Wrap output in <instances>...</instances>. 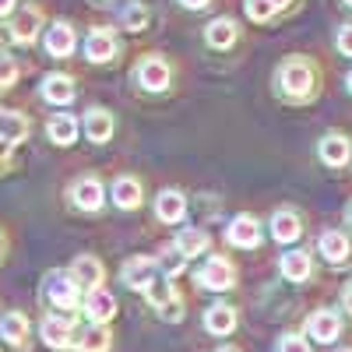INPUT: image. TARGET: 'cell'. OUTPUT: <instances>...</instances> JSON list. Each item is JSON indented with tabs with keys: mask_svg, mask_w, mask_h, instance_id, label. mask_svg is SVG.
I'll list each match as a JSON object with an SVG mask.
<instances>
[{
	"mask_svg": "<svg viewBox=\"0 0 352 352\" xmlns=\"http://www.w3.org/2000/svg\"><path fill=\"white\" fill-rule=\"evenodd\" d=\"M320 81H324V71H320V64L314 56L289 53L272 71V92L278 102L303 109V106H314L320 99Z\"/></svg>",
	"mask_w": 352,
	"mask_h": 352,
	"instance_id": "6da1fadb",
	"label": "cell"
},
{
	"mask_svg": "<svg viewBox=\"0 0 352 352\" xmlns=\"http://www.w3.org/2000/svg\"><path fill=\"white\" fill-rule=\"evenodd\" d=\"M39 296L50 307V314H74L85 303V289L78 285V278L71 275V268H53V272L43 275Z\"/></svg>",
	"mask_w": 352,
	"mask_h": 352,
	"instance_id": "7a4b0ae2",
	"label": "cell"
},
{
	"mask_svg": "<svg viewBox=\"0 0 352 352\" xmlns=\"http://www.w3.org/2000/svg\"><path fill=\"white\" fill-rule=\"evenodd\" d=\"M131 81L144 96H166L173 88V60L166 53H141L131 67Z\"/></svg>",
	"mask_w": 352,
	"mask_h": 352,
	"instance_id": "3957f363",
	"label": "cell"
},
{
	"mask_svg": "<svg viewBox=\"0 0 352 352\" xmlns=\"http://www.w3.org/2000/svg\"><path fill=\"white\" fill-rule=\"evenodd\" d=\"M106 201H109V190L96 173H81L67 184V204L81 215H99L106 208Z\"/></svg>",
	"mask_w": 352,
	"mask_h": 352,
	"instance_id": "277c9868",
	"label": "cell"
},
{
	"mask_svg": "<svg viewBox=\"0 0 352 352\" xmlns=\"http://www.w3.org/2000/svg\"><path fill=\"white\" fill-rule=\"evenodd\" d=\"M144 300H148V307H152L162 320H169V324L184 320V296H180V289H176V278H169V275L159 272V275L148 282V289H144Z\"/></svg>",
	"mask_w": 352,
	"mask_h": 352,
	"instance_id": "5b68a950",
	"label": "cell"
},
{
	"mask_svg": "<svg viewBox=\"0 0 352 352\" xmlns=\"http://www.w3.org/2000/svg\"><path fill=\"white\" fill-rule=\"evenodd\" d=\"M81 53H85L88 64L106 67V64H113L116 56L124 53V43H120V36H116V28L96 25V28H88V36H85V43H81Z\"/></svg>",
	"mask_w": 352,
	"mask_h": 352,
	"instance_id": "8992f818",
	"label": "cell"
},
{
	"mask_svg": "<svg viewBox=\"0 0 352 352\" xmlns=\"http://www.w3.org/2000/svg\"><path fill=\"white\" fill-rule=\"evenodd\" d=\"M43 32H46V11H43V4H21L14 11V18L8 21V39L14 46H36Z\"/></svg>",
	"mask_w": 352,
	"mask_h": 352,
	"instance_id": "52a82bcc",
	"label": "cell"
},
{
	"mask_svg": "<svg viewBox=\"0 0 352 352\" xmlns=\"http://www.w3.org/2000/svg\"><path fill=\"white\" fill-rule=\"evenodd\" d=\"M197 285L201 289H208V292H229L232 285H236L240 272H236V264H232L226 254H208L201 261V268L194 272Z\"/></svg>",
	"mask_w": 352,
	"mask_h": 352,
	"instance_id": "ba28073f",
	"label": "cell"
},
{
	"mask_svg": "<svg viewBox=\"0 0 352 352\" xmlns=\"http://www.w3.org/2000/svg\"><path fill=\"white\" fill-rule=\"evenodd\" d=\"M268 232H272V240L278 247H296L303 240V232H307V222H303V212L300 208H292V204H282V208L272 212L268 219Z\"/></svg>",
	"mask_w": 352,
	"mask_h": 352,
	"instance_id": "9c48e42d",
	"label": "cell"
},
{
	"mask_svg": "<svg viewBox=\"0 0 352 352\" xmlns=\"http://www.w3.org/2000/svg\"><path fill=\"white\" fill-rule=\"evenodd\" d=\"M39 338L46 342V349H56V352L78 349L74 314H46V317L39 320Z\"/></svg>",
	"mask_w": 352,
	"mask_h": 352,
	"instance_id": "30bf717a",
	"label": "cell"
},
{
	"mask_svg": "<svg viewBox=\"0 0 352 352\" xmlns=\"http://www.w3.org/2000/svg\"><path fill=\"white\" fill-rule=\"evenodd\" d=\"M226 243L229 247H236V250H257L264 243V229H261V219L250 215V212H240V215H232V222L226 226Z\"/></svg>",
	"mask_w": 352,
	"mask_h": 352,
	"instance_id": "8fae6325",
	"label": "cell"
},
{
	"mask_svg": "<svg viewBox=\"0 0 352 352\" xmlns=\"http://www.w3.org/2000/svg\"><path fill=\"white\" fill-rule=\"evenodd\" d=\"M43 50L46 56H53V60H67V56H74L78 50V32H74V25L71 21H50L46 25V32H43Z\"/></svg>",
	"mask_w": 352,
	"mask_h": 352,
	"instance_id": "7c38bea8",
	"label": "cell"
},
{
	"mask_svg": "<svg viewBox=\"0 0 352 352\" xmlns=\"http://www.w3.org/2000/svg\"><path fill=\"white\" fill-rule=\"evenodd\" d=\"M317 159L328 169H345L352 162V138L345 131H324L317 141Z\"/></svg>",
	"mask_w": 352,
	"mask_h": 352,
	"instance_id": "4fadbf2b",
	"label": "cell"
},
{
	"mask_svg": "<svg viewBox=\"0 0 352 352\" xmlns=\"http://www.w3.org/2000/svg\"><path fill=\"white\" fill-rule=\"evenodd\" d=\"M39 99L46 106H56V109H64L78 99V81L64 71H50L43 81H39Z\"/></svg>",
	"mask_w": 352,
	"mask_h": 352,
	"instance_id": "5bb4252c",
	"label": "cell"
},
{
	"mask_svg": "<svg viewBox=\"0 0 352 352\" xmlns=\"http://www.w3.org/2000/svg\"><path fill=\"white\" fill-rule=\"evenodd\" d=\"M109 201H113V208H120V212H138L141 204H144V184H141V176H134V173L113 176Z\"/></svg>",
	"mask_w": 352,
	"mask_h": 352,
	"instance_id": "9a60e30c",
	"label": "cell"
},
{
	"mask_svg": "<svg viewBox=\"0 0 352 352\" xmlns=\"http://www.w3.org/2000/svg\"><path fill=\"white\" fill-rule=\"evenodd\" d=\"M317 254L324 257V264H331V268H342V264L352 261V240H349V232L345 229H320V236H317Z\"/></svg>",
	"mask_w": 352,
	"mask_h": 352,
	"instance_id": "2e32d148",
	"label": "cell"
},
{
	"mask_svg": "<svg viewBox=\"0 0 352 352\" xmlns=\"http://www.w3.org/2000/svg\"><path fill=\"white\" fill-rule=\"evenodd\" d=\"M303 335H307L310 342H317V345H331V342L342 335V317H338V310H331V307L314 310V314L303 320Z\"/></svg>",
	"mask_w": 352,
	"mask_h": 352,
	"instance_id": "e0dca14e",
	"label": "cell"
},
{
	"mask_svg": "<svg viewBox=\"0 0 352 352\" xmlns=\"http://www.w3.org/2000/svg\"><path fill=\"white\" fill-rule=\"evenodd\" d=\"M81 131H85V138L92 141V144H109L113 134H116V116H113V109H106V106H88L85 116H81Z\"/></svg>",
	"mask_w": 352,
	"mask_h": 352,
	"instance_id": "ac0fdd59",
	"label": "cell"
},
{
	"mask_svg": "<svg viewBox=\"0 0 352 352\" xmlns=\"http://www.w3.org/2000/svg\"><path fill=\"white\" fill-rule=\"evenodd\" d=\"M159 275V257H148V254H134L124 261V268H120V282L134 292H144L148 289V282Z\"/></svg>",
	"mask_w": 352,
	"mask_h": 352,
	"instance_id": "d6986e66",
	"label": "cell"
},
{
	"mask_svg": "<svg viewBox=\"0 0 352 352\" xmlns=\"http://www.w3.org/2000/svg\"><path fill=\"white\" fill-rule=\"evenodd\" d=\"M240 43V21L232 14H219L204 25V46L215 50V53H226Z\"/></svg>",
	"mask_w": 352,
	"mask_h": 352,
	"instance_id": "ffe728a7",
	"label": "cell"
},
{
	"mask_svg": "<svg viewBox=\"0 0 352 352\" xmlns=\"http://www.w3.org/2000/svg\"><path fill=\"white\" fill-rule=\"evenodd\" d=\"M278 272L285 282L292 285H307L310 275H314V254L307 247H289L282 257H278Z\"/></svg>",
	"mask_w": 352,
	"mask_h": 352,
	"instance_id": "44dd1931",
	"label": "cell"
},
{
	"mask_svg": "<svg viewBox=\"0 0 352 352\" xmlns=\"http://www.w3.org/2000/svg\"><path fill=\"white\" fill-rule=\"evenodd\" d=\"M190 212V204H187V194L184 190H176V187H162L155 194V219L162 226H184Z\"/></svg>",
	"mask_w": 352,
	"mask_h": 352,
	"instance_id": "7402d4cb",
	"label": "cell"
},
{
	"mask_svg": "<svg viewBox=\"0 0 352 352\" xmlns=\"http://www.w3.org/2000/svg\"><path fill=\"white\" fill-rule=\"evenodd\" d=\"M81 314L88 324H102L109 328V320L116 317V296L102 285V289H92V292H85V303H81Z\"/></svg>",
	"mask_w": 352,
	"mask_h": 352,
	"instance_id": "603a6c76",
	"label": "cell"
},
{
	"mask_svg": "<svg viewBox=\"0 0 352 352\" xmlns=\"http://www.w3.org/2000/svg\"><path fill=\"white\" fill-rule=\"evenodd\" d=\"M173 247L180 250L187 261L208 257L212 254V232L201 229V226H180V229H176V236H173Z\"/></svg>",
	"mask_w": 352,
	"mask_h": 352,
	"instance_id": "cb8c5ba5",
	"label": "cell"
},
{
	"mask_svg": "<svg viewBox=\"0 0 352 352\" xmlns=\"http://www.w3.org/2000/svg\"><path fill=\"white\" fill-rule=\"evenodd\" d=\"M201 324H204V331H208V335L226 338V335L236 331V324H240V314H236V307H232V303H212L208 310H204Z\"/></svg>",
	"mask_w": 352,
	"mask_h": 352,
	"instance_id": "d4e9b609",
	"label": "cell"
},
{
	"mask_svg": "<svg viewBox=\"0 0 352 352\" xmlns=\"http://www.w3.org/2000/svg\"><path fill=\"white\" fill-rule=\"evenodd\" d=\"M71 275L78 278V285L85 292H92V289H102V282H106V264L96 254H78L71 261Z\"/></svg>",
	"mask_w": 352,
	"mask_h": 352,
	"instance_id": "484cf974",
	"label": "cell"
},
{
	"mask_svg": "<svg viewBox=\"0 0 352 352\" xmlns=\"http://www.w3.org/2000/svg\"><path fill=\"white\" fill-rule=\"evenodd\" d=\"M32 134V120L18 109H0V144L4 148H18L21 141H28Z\"/></svg>",
	"mask_w": 352,
	"mask_h": 352,
	"instance_id": "4316f807",
	"label": "cell"
},
{
	"mask_svg": "<svg viewBox=\"0 0 352 352\" xmlns=\"http://www.w3.org/2000/svg\"><path fill=\"white\" fill-rule=\"evenodd\" d=\"M81 134V120L71 113H53L50 120H46V138L56 144V148H71V144L78 141Z\"/></svg>",
	"mask_w": 352,
	"mask_h": 352,
	"instance_id": "83f0119b",
	"label": "cell"
},
{
	"mask_svg": "<svg viewBox=\"0 0 352 352\" xmlns=\"http://www.w3.org/2000/svg\"><path fill=\"white\" fill-rule=\"evenodd\" d=\"M148 21H152V11H148V4L144 0H120V8H116V25L124 28V32H144L148 28Z\"/></svg>",
	"mask_w": 352,
	"mask_h": 352,
	"instance_id": "f1b7e54d",
	"label": "cell"
},
{
	"mask_svg": "<svg viewBox=\"0 0 352 352\" xmlns=\"http://www.w3.org/2000/svg\"><path fill=\"white\" fill-rule=\"evenodd\" d=\"M28 331H32V320L21 310H8L0 317V338H4L11 349H25L28 345Z\"/></svg>",
	"mask_w": 352,
	"mask_h": 352,
	"instance_id": "f546056e",
	"label": "cell"
},
{
	"mask_svg": "<svg viewBox=\"0 0 352 352\" xmlns=\"http://www.w3.org/2000/svg\"><path fill=\"white\" fill-rule=\"evenodd\" d=\"M113 349V331L102 324H88L78 335V352H109Z\"/></svg>",
	"mask_w": 352,
	"mask_h": 352,
	"instance_id": "4dcf8cb0",
	"label": "cell"
},
{
	"mask_svg": "<svg viewBox=\"0 0 352 352\" xmlns=\"http://www.w3.org/2000/svg\"><path fill=\"white\" fill-rule=\"evenodd\" d=\"M243 11H247V18L257 21V25H268V21H275V18L282 14V8L275 4V0H243Z\"/></svg>",
	"mask_w": 352,
	"mask_h": 352,
	"instance_id": "1f68e13d",
	"label": "cell"
},
{
	"mask_svg": "<svg viewBox=\"0 0 352 352\" xmlns=\"http://www.w3.org/2000/svg\"><path fill=\"white\" fill-rule=\"evenodd\" d=\"M187 264H190V261H187L180 250H176L173 243L159 254V272H162V275H169V278H180V275L187 272Z\"/></svg>",
	"mask_w": 352,
	"mask_h": 352,
	"instance_id": "d6a6232c",
	"label": "cell"
},
{
	"mask_svg": "<svg viewBox=\"0 0 352 352\" xmlns=\"http://www.w3.org/2000/svg\"><path fill=\"white\" fill-rule=\"evenodd\" d=\"M275 352H310V338L300 335V331H285L275 342Z\"/></svg>",
	"mask_w": 352,
	"mask_h": 352,
	"instance_id": "836d02e7",
	"label": "cell"
},
{
	"mask_svg": "<svg viewBox=\"0 0 352 352\" xmlns=\"http://www.w3.org/2000/svg\"><path fill=\"white\" fill-rule=\"evenodd\" d=\"M18 74H21V67L11 60V56L0 53V92H8V88L18 85Z\"/></svg>",
	"mask_w": 352,
	"mask_h": 352,
	"instance_id": "e575fe53",
	"label": "cell"
},
{
	"mask_svg": "<svg viewBox=\"0 0 352 352\" xmlns=\"http://www.w3.org/2000/svg\"><path fill=\"white\" fill-rule=\"evenodd\" d=\"M335 50H338L342 56H349V60H352V21L338 25V32H335Z\"/></svg>",
	"mask_w": 352,
	"mask_h": 352,
	"instance_id": "d590c367",
	"label": "cell"
},
{
	"mask_svg": "<svg viewBox=\"0 0 352 352\" xmlns=\"http://www.w3.org/2000/svg\"><path fill=\"white\" fill-rule=\"evenodd\" d=\"M18 8H21V0H0V21H11Z\"/></svg>",
	"mask_w": 352,
	"mask_h": 352,
	"instance_id": "8d00e7d4",
	"label": "cell"
},
{
	"mask_svg": "<svg viewBox=\"0 0 352 352\" xmlns=\"http://www.w3.org/2000/svg\"><path fill=\"white\" fill-rule=\"evenodd\" d=\"M176 4H180L184 11H208L215 0H176Z\"/></svg>",
	"mask_w": 352,
	"mask_h": 352,
	"instance_id": "74e56055",
	"label": "cell"
},
{
	"mask_svg": "<svg viewBox=\"0 0 352 352\" xmlns=\"http://www.w3.org/2000/svg\"><path fill=\"white\" fill-rule=\"evenodd\" d=\"M342 307H345V314L352 317V278L342 285Z\"/></svg>",
	"mask_w": 352,
	"mask_h": 352,
	"instance_id": "f35d334b",
	"label": "cell"
},
{
	"mask_svg": "<svg viewBox=\"0 0 352 352\" xmlns=\"http://www.w3.org/2000/svg\"><path fill=\"white\" fill-rule=\"evenodd\" d=\"M345 226H349V229H352V197H349V201H345Z\"/></svg>",
	"mask_w": 352,
	"mask_h": 352,
	"instance_id": "ab89813d",
	"label": "cell"
},
{
	"mask_svg": "<svg viewBox=\"0 0 352 352\" xmlns=\"http://www.w3.org/2000/svg\"><path fill=\"white\" fill-rule=\"evenodd\" d=\"M4 254H8V236H4V229H0V261H4Z\"/></svg>",
	"mask_w": 352,
	"mask_h": 352,
	"instance_id": "60d3db41",
	"label": "cell"
},
{
	"mask_svg": "<svg viewBox=\"0 0 352 352\" xmlns=\"http://www.w3.org/2000/svg\"><path fill=\"white\" fill-rule=\"evenodd\" d=\"M345 92H349V96H352V71H349V74H345Z\"/></svg>",
	"mask_w": 352,
	"mask_h": 352,
	"instance_id": "b9f144b4",
	"label": "cell"
},
{
	"mask_svg": "<svg viewBox=\"0 0 352 352\" xmlns=\"http://www.w3.org/2000/svg\"><path fill=\"white\" fill-rule=\"evenodd\" d=\"M275 4H278V8H282V11H285V8H289V4H292V0H275Z\"/></svg>",
	"mask_w": 352,
	"mask_h": 352,
	"instance_id": "7bdbcfd3",
	"label": "cell"
},
{
	"mask_svg": "<svg viewBox=\"0 0 352 352\" xmlns=\"http://www.w3.org/2000/svg\"><path fill=\"white\" fill-rule=\"evenodd\" d=\"M215 352H236V349H232V345H222V349H215Z\"/></svg>",
	"mask_w": 352,
	"mask_h": 352,
	"instance_id": "ee69618b",
	"label": "cell"
},
{
	"mask_svg": "<svg viewBox=\"0 0 352 352\" xmlns=\"http://www.w3.org/2000/svg\"><path fill=\"white\" fill-rule=\"evenodd\" d=\"M96 4H113V0H96Z\"/></svg>",
	"mask_w": 352,
	"mask_h": 352,
	"instance_id": "f6af8a7d",
	"label": "cell"
},
{
	"mask_svg": "<svg viewBox=\"0 0 352 352\" xmlns=\"http://www.w3.org/2000/svg\"><path fill=\"white\" fill-rule=\"evenodd\" d=\"M342 4H345V8H352V0H342Z\"/></svg>",
	"mask_w": 352,
	"mask_h": 352,
	"instance_id": "bcb514c9",
	"label": "cell"
},
{
	"mask_svg": "<svg viewBox=\"0 0 352 352\" xmlns=\"http://www.w3.org/2000/svg\"><path fill=\"white\" fill-rule=\"evenodd\" d=\"M338 352H352V349H338Z\"/></svg>",
	"mask_w": 352,
	"mask_h": 352,
	"instance_id": "7dc6e473",
	"label": "cell"
},
{
	"mask_svg": "<svg viewBox=\"0 0 352 352\" xmlns=\"http://www.w3.org/2000/svg\"><path fill=\"white\" fill-rule=\"evenodd\" d=\"M0 162H4V159H0Z\"/></svg>",
	"mask_w": 352,
	"mask_h": 352,
	"instance_id": "c3c4849f",
	"label": "cell"
}]
</instances>
